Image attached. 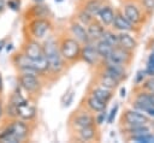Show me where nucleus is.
I'll list each match as a JSON object with an SVG mask.
<instances>
[{
	"label": "nucleus",
	"mask_w": 154,
	"mask_h": 143,
	"mask_svg": "<svg viewBox=\"0 0 154 143\" xmlns=\"http://www.w3.org/2000/svg\"><path fill=\"white\" fill-rule=\"evenodd\" d=\"M43 54L47 60V66H48V72L52 75H60L61 71L65 68V60L63 59L59 47H58V41L54 37H48L43 43Z\"/></svg>",
	"instance_id": "obj_1"
},
{
	"label": "nucleus",
	"mask_w": 154,
	"mask_h": 143,
	"mask_svg": "<svg viewBox=\"0 0 154 143\" xmlns=\"http://www.w3.org/2000/svg\"><path fill=\"white\" fill-rule=\"evenodd\" d=\"M58 41L59 52L65 60V62L73 64L81 60V49L82 44L71 35V36H63Z\"/></svg>",
	"instance_id": "obj_2"
},
{
	"label": "nucleus",
	"mask_w": 154,
	"mask_h": 143,
	"mask_svg": "<svg viewBox=\"0 0 154 143\" xmlns=\"http://www.w3.org/2000/svg\"><path fill=\"white\" fill-rule=\"evenodd\" d=\"M120 8L129 22L140 29L144 28V25L149 22V18L146 16L137 0H123Z\"/></svg>",
	"instance_id": "obj_3"
},
{
	"label": "nucleus",
	"mask_w": 154,
	"mask_h": 143,
	"mask_svg": "<svg viewBox=\"0 0 154 143\" xmlns=\"http://www.w3.org/2000/svg\"><path fill=\"white\" fill-rule=\"evenodd\" d=\"M152 120V118L138 111L135 108H124L120 117H119V123H118V127H123V126H131V125H146L149 124Z\"/></svg>",
	"instance_id": "obj_4"
},
{
	"label": "nucleus",
	"mask_w": 154,
	"mask_h": 143,
	"mask_svg": "<svg viewBox=\"0 0 154 143\" xmlns=\"http://www.w3.org/2000/svg\"><path fill=\"white\" fill-rule=\"evenodd\" d=\"M69 124H70V127L76 132L87 126L95 125V115L87 109H79V111L73 112V114L70 118Z\"/></svg>",
	"instance_id": "obj_5"
},
{
	"label": "nucleus",
	"mask_w": 154,
	"mask_h": 143,
	"mask_svg": "<svg viewBox=\"0 0 154 143\" xmlns=\"http://www.w3.org/2000/svg\"><path fill=\"white\" fill-rule=\"evenodd\" d=\"M111 29H113L117 32L126 31V32H131L134 35H140L141 34V30H142V29L135 26L134 24H131L129 22V19L124 16L122 8H116L114 10V18H113Z\"/></svg>",
	"instance_id": "obj_6"
},
{
	"label": "nucleus",
	"mask_w": 154,
	"mask_h": 143,
	"mask_svg": "<svg viewBox=\"0 0 154 143\" xmlns=\"http://www.w3.org/2000/svg\"><path fill=\"white\" fill-rule=\"evenodd\" d=\"M53 24L49 18L47 17H40V18H34L29 23V30L30 34L36 40H42L46 37V35L49 34L52 30Z\"/></svg>",
	"instance_id": "obj_7"
},
{
	"label": "nucleus",
	"mask_w": 154,
	"mask_h": 143,
	"mask_svg": "<svg viewBox=\"0 0 154 143\" xmlns=\"http://www.w3.org/2000/svg\"><path fill=\"white\" fill-rule=\"evenodd\" d=\"M134 59H135V52L124 49L120 46H116V47H113L112 53L109 54V56L106 60H108V61H111L113 64H117V65H120V66H124V67L129 68L131 66Z\"/></svg>",
	"instance_id": "obj_8"
},
{
	"label": "nucleus",
	"mask_w": 154,
	"mask_h": 143,
	"mask_svg": "<svg viewBox=\"0 0 154 143\" xmlns=\"http://www.w3.org/2000/svg\"><path fill=\"white\" fill-rule=\"evenodd\" d=\"M119 82L113 78L109 73H107L102 67H100L99 65L96 66V73H95V84L93 85H100V87H103L106 89H109V90H113L116 91L119 87Z\"/></svg>",
	"instance_id": "obj_9"
},
{
	"label": "nucleus",
	"mask_w": 154,
	"mask_h": 143,
	"mask_svg": "<svg viewBox=\"0 0 154 143\" xmlns=\"http://www.w3.org/2000/svg\"><path fill=\"white\" fill-rule=\"evenodd\" d=\"M18 81H19L20 87L30 94H36L41 90V82H40V78L37 77V75L20 73V76L18 77Z\"/></svg>",
	"instance_id": "obj_10"
},
{
	"label": "nucleus",
	"mask_w": 154,
	"mask_h": 143,
	"mask_svg": "<svg viewBox=\"0 0 154 143\" xmlns=\"http://www.w3.org/2000/svg\"><path fill=\"white\" fill-rule=\"evenodd\" d=\"M81 60H83L87 65L94 66V67H96L100 64L101 58H100V55L96 52V48H95L94 42H88V43H85V44L82 46V49H81Z\"/></svg>",
	"instance_id": "obj_11"
},
{
	"label": "nucleus",
	"mask_w": 154,
	"mask_h": 143,
	"mask_svg": "<svg viewBox=\"0 0 154 143\" xmlns=\"http://www.w3.org/2000/svg\"><path fill=\"white\" fill-rule=\"evenodd\" d=\"M13 64L20 71V73H34V75L38 76V73H37V71L34 66V62L24 53L16 54L13 56Z\"/></svg>",
	"instance_id": "obj_12"
},
{
	"label": "nucleus",
	"mask_w": 154,
	"mask_h": 143,
	"mask_svg": "<svg viewBox=\"0 0 154 143\" xmlns=\"http://www.w3.org/2000/svg\"><path fill=\"white\" fill-rule=\"evenodd\" d=\"M76 133V138L81 142H91V141H100V130H99V125H91V126H87L84 129H81L78 131L75 132Z\"/></svg>",
	"instance_id": "obj_13"
},
{
	"label": "nucleus",
	"mask_w": 154,
	"mask_h": 143,
	"mask_svg": "<svg viewBox=\"0 0 154 143\" xmlns=\"http://www.w3.org/2000/svg\"><path fill=\"white\" fill-rule=\"evenodd\" d=\"M7 127L11 131L12 136L16 138L17 143L18 142H22L23 139H25L26 136H28V133H29V126L25 123V120H22V119L20 120H14Z\"/></svg>",
	"instance_id": "obj_14"
},
{
	"label": "nucleus",
	"mask_w": 154,
	"mask_h": 143,
	"mask_svg": "<svg viewBox=\"0 0 154 143\" xmlns=\"http://www.w3.org/2000/svg\"><path fill=\"white\" fill-rule=\"evenodd\" d=\"M70 32L82 46L90 42V38L87 32V28L83 24H81L79 22H77L76 19L70 23Z\"/></svg>",
	"instance_id": "obj_15"
},
{
	"label": "nucleus",
	"mask_w": 154,
	"mask_h": 143,
	"mask_svg": "<svg viewBox=\"0 0 154 143\" xmlns=\"http://www.w3.org/2000/svg\"><path fill=\"white\" fill-rule=\"evenodd\" d=\"M17 114L22 120L30 121L36 117V107L28 100H24L17 105Z\"/></svg>",
	"instance_id": "obj_16"
},
{
	"label": "nucleus",
	"mask_w": 154,
	"mask_h": 143,
	"mask_svg": "<svg viewBox=\"0 0 154 143\" xmlns=\"http://www.w3.org/2000/svg\"><path fill=\"white\" fill-rule=\"evenodd\" d=\"M150 131H152V129H150L149 124H146V125H131V126L119 127L120 136L123 137L124 141L126 138H129V137L138 136V135H143V133H148Z\"/></svg>",
	"instance_id": "obj_17"
},
{
	"label": "nucleus",
	"mask_w": 154,
	"mask_h": 143,
	"mask_svg": "<svg viewBox=\"0 0 154 143\" xmlns=\"http://www.w3.org/2000/svg\"><path fill=\"white\" fill-rule=\"evenodd\" d=\"M118 46H120L124 49L135 52L138 47V41L131 32L120 31L118 32Z\"/></svg>",
	"instance_id": "obj_18"
},
{
	"label": "nucleus",
	"mask_w": 154,
	"mask_h": 143,
	"mask_svg": "<svg viewBox=\"0 0 154 143\" xmlns=\"http://www.w3.org/2000/svg\"><path fill=\"white\" fill-rule=\"evenodd\" d=\"M114 7L108 4V2H103L97 16L99 17V20L101 22V24L106 28H111L112 25V22H113V18H114Z\"/></svg>",
	"instance_id": "obj_19"
},
{
	"label": "nucleus",
	"mask_w": 154,
	"mask_h": 143,
	"mask_svg": "<svg viewBox=\"0 0 154 143\" xmlns=\"http://www.w3.org/2000/svg\"><path fill=\"white\" fill-rule=\"evenodd\" d=\"M105 30H106V26H103L99 19L94 18L87 25V32H88V36L90 38V42H95V41L102 38Z\"/></svg>",
	"instance_id": "obj_20"
},
{
	"label": "nucleus",
	"mask_w": 154,
	"mask_h": 143,
	"mask_svg": "<svg viewBox=\"0 0 154 143\" xmlns=\"http://www.w3.org/2000/svg\"><path fill=\"white\" fill-rule=\"evenodd\" d=\"M84 109L91 112L93 114H96L101 111H105L107 108V103H103L102 101H100L99 99H96L95 96H93L91 94L88 93V95L84 99Z\"/></svg>",
	"instance_id": "obj_21"
},
{
	"label": "nucleus",
	"mask_w": 154,
	"mask_h": 143,
	"mask_svg": "<svg viewBox=\"0 0 154 143\" xmlns=\"http://www.w3.org/2000/svg\"><path fill=\"white\" fill-rule=\"evenodd\" d=\"M114 93L113 90H109V89H106L103 87H100V85H91L90 87V90H89V94H91L93 96H95L96 99H99L100 101H102L103 103H109L114 96Z\"/></svg>",
	"instance_id": "obj_22"
},
{
	"label": "nucleus",
	"mask_w": 154,
	"mask_h": 143,
	"mask_svg": "<svg viewBox=\"0 0 154 143\" xmlns=\"http://www.w3.org/2000/svg\"><path fill=\"white\" fill-rule=\"evenodd\" d=\"M95 44V48H96V52L97 54L100 55L101 59H107L109 56V54L112 53V49H113V46L111 43H108L106 40L103 38H100L97 41L94 42Z\"/></svg>",
	"instance_id": "obj_23"
},
{
	"label": "nucleus",
	"mask_w": 154,
	"mask_h": 143,
	"mask_svg": "<svg viewBox=\"0 0 154 143\" xmlns=\"http://www.w3.org/2000/svg\"><path fill=\"white\" fill-rule=\"evenodd\" d=\"M103 2H105L103 0H84V2L82 4L81 7H83L93 17H96Z\"/></svg>",
	"instance_id": "obj_24"
},
{
	"label": "nucleus",
	"mask_w": 154,
	"mask_h": 143,
	"mask_svg": "<svg viewBox=\"0 0 154 143\" xmlns=\"http://www.w3.org/2000/svg\"><path fill=\"white\" fill-rule=\"evenodd\" d=\"M94 18L95 17H93L90 13H88L83 7H79L78 11H77V13H76V20L79 22L81 24H83L84 26H87Z\"/></svg>",
	"instance_id": "obj_25"
},
{
	"label": "nucleus",
	"mask_w": 154,
	"mask_h": 143,
	"mask_svg": "<svg viewBox=\"0 0 154 143\" xmlns=\"http://www.w3.org/2000/svg\"><path fill=\"white\" fill-rule=\"evenodd\" d=\"M146 16L150 19L154 16V0H137Z\"/></svg>",
	"instance_id": "obj_26"
},
{
	"label": "nucleus",
	"mask_w": 154,
	"mask_h": 143,
	"mask_svg": "<svg viewBox=\"0 0 154 143\" xmlns=\"http://www.w3.org/2000/svg\"><path fill=\"white\" fill-rule=\"evenodd\" d=\"M140 89L146 90L148 93H154V73L146 76V78L137 85Z\"/></svg>",
	"instance_id": "obj_27"
},
{
	"label": "nucleus",
	"mask_w": 154,
	"mask_h": 143,
	"mask_svg": "<svg viewBox=\"0 0 154 143\" xmlns=\"http://www.w3.org/2000/svg\"><path fill=\"white\" fill-rule=\"evenodd\" d=\"M102 38H103V40H106L108 43H111L113 47L118 46V32H117V31H114V30H113V29H111V28H106V30H105V34H103Z\"/></svg>",
	"instance_id": "obj_28"
},
{
	"label": "nucleus",
	"mask_w": 154,
	"mask_h": 143,
	"mask_svg": "<svg viewBox=\"0 0 154 143\" xmlns=\"http://www.w3.org/2000/svg\"><path fill=\"white\" fill-rule=\"evenodd\" d=\"M32 12H34L35 18H40V17H47V14L49 13V10H48V6L37 4L36 6L32 7Z\"/></svg>",
	"instance_id": "obj_29"
},
{
	"label": "nucleus",
	"mask_w": 154,
	"mask_h": 143,
	"mask_svg": "<svg viewBox=\"0 0 154 143\" xmlns=\"http://www.w3.org/2000/svg\"><path fill=\"white\" fill-rule=\"evenodd\" d=\"M94 115H95V124L99 125V126H101L105 123V119L107 117V113H106V109H105V111H101V112H99V113H96Z\"/></svg>",
	"instance_id": "obj_30"
},
{
	"label": "nucleus",
	"mask_w": 154,
	"mask_h": 143,
	"mask_svg": "<svg viewBox=\"0 0 154 143\" xmlns=\"http://www.w3.org/2000/svg\"><path fill=\"white\" fill-rule=\"evenodd\" d=\"M147 76V71L146 70H140L136 72V77H135V84L134 85H138Z\"/></svg>",
	"instance_id": "obj_31"
},
{
	"label": "nucleus",
	"mask_w": 154,
	"mask_h": 143,
	"mask_svg": "<svg viewBox=\"0 0 154 143\" xmlns=\"http://www.w3.org/2000/svg\"><path fill=\"white\" fill-rule=\"evenodd\" d=\"M118 108H119L118 103H116V105H114V106L112 107L111 112L108 113V118H107V123H108V124H112V123H113V120H114V118H116V115H117Z\"/></svg>",
	"instance_id": "obj_32"
},
{
	"label": "nucleus",
	"mask_w": 154,
	"mask_h": 143,
	"mask_svg": "<svg viewBox=\"0 0 154 143\" xmlns=\"http://www.w3.org/2000/svg\"><path fill=\"white\" fill-rule=\"evenodd\" d=\"M146 71L149 75L154 73V52H152L149 58H148V70H146Z\"/></svg>",
	"instance_id": "obj_33"
},
{
	"label": "nucleus",
	"mask_w": 154,
	"mask_h": 143,
	"mask_svg": "<svg viewBox=\"0 0 154 143\" xmlns=\"http://www.w3.org/2000/svg\"><path fill=\"white\" fill-rule=\"evenodd\" d=\"M4 7H5V0H0V12L4 10Z\"/></svg>",
	"instance_id": "obj_34"
},
{
	"label": "nucleus",
	"mask_w": 154,
	"mask_h": 143,
	"mask_svg": "<svg viewBox=\"0 0 154 143\" xmlns=\"http://www.w3.org/2000/svg\"><path fill=\"white\" fill-rule=\"evenodd\" d=\"M149 126H150L152 131H154V118H152V120H150V123H149Z\"/></svg>",
	"instance_id": "obj_35"
},
{
	"label": "nucleus",
	"mask_w": 154,
	"mask_h": 143,
	"mask_svg": "<svg viewBox=\"0 0 154 143\" xmlns=\"http://www.w3.org/2000/svg\"><path fill=\"white\" fill-rule=\"evenodd\" d=\"M2 88H4V82H2V77L0 75V91L2 90Z\"/></svg>",
	"instance_id": "obj_36"
},
{
	"label": "nucleus",
	"mask_w": 154,
	"mask_h": 143,
	"mask_svg": "<svg viewBox=\"0 0 154 143\" xmlns=\"http://www.w3.org/2000/svg\"><path fill=\"white\" fill-rule=\"evenodd\" d=\"M4 44H5V41H4V40H1V41H0V50H1V48L4 47Z\"/></svg>",
	"instance_id": "obj_37"
},
{
	"label": "nucleus",
	"mask_w": 154,
	"mask_h": 143,
	"mask_svg": "<svg viewBox=\"0 0 154 143\" xmlns=\"http://www.w3.org/2000/svg\"><path fill=\"white\" fill-rule=\"evenodd\" d=\"M34 1H35V2H36V4H41V2H42V1H43V0H34Z\"/></svg>",
	"instance_id": "obj_38"
},
{
	"label": "nucleus",
	"mask_w": 154,
	"mask_h": 143,
	"mask_svg": "<svg viewBox=\"0 0 154 143\" xmlns=\"http://www.w3.org/2000/svg\"><path fill=\"white\" fill-rule=\"evenodd\" d=\"M1 114H2V107H1V103H0V117H1Z\"/></svg>",
	"instance_id": "obj_39"
},
{
	"label": "nucleus",
	"mask_w": 154,
	"mask_h": 143,
	"mask_svg": "<svg viewBox=\"0 0 154 143\" xmlns=\"http://www.w3.org/2000/svg\"><path fill=\"white\" fill-rule=\"evenodd\" d=\"M120 1H123V0H120Z\"/></svg>",
	"instance_id": "obj_40"
}]
</instances>
